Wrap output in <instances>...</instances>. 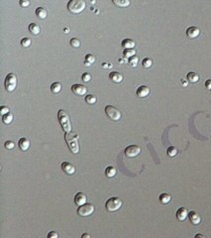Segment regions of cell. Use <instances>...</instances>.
I'll return each instance as SVG.
<instances>
[{
  "label": "cell",
  "instance_id": "cell-1",
  "mask_svg": "<svg viewBox=\"0 0 211 238\" xmlns=\"http://www.w3.org/2000/svg\"><path fill=\"white\" fill-rule=\"evenodd\" d=\"M65 139L72 154H77L79 152V143H78V136L77 133L72 131L65 133Z\"/></svg>",
  "mask_w": 211,
  "mask_h": 238
},
{
  "label": "cell",
  "instance_id": "cell-2",
  "mask_svg": "<svg viewBox=\"0 0 211 238\" xmlns=\"http://www.w3.org/2000/svg\"><path fill=\"white\" fill-rule=\"evenodd\" d=\"M58 119L60 121V125H62L63 130L65 133L72 131V124H70V115H68L67 111H65L63 109H60L58 112Z\"/></svg>",
  "mask_w": 211,
  "mask_h": 238
},
{
  "label": "cell",
  "instance_id": "cell-3",
  "mask_svg": "<svg viewBox=\"0 0 211 238\" xmlns=\"http://www.w3.org/2000/svg\"><path fill=\"white\" fill-rule=\"evenodd\" d=\"M86 3L84 0H70L68 3V10L72 14H79L85 9Z\"/></svg>",
  "mask_w": 211,
  "mask_h": 238
},
{
  "label": "cell",
  "instance_id": "cell-4",
  "mask_svg": "<svg viewBox=\"0 0 211 238\" xmlns=\"http://www.w3.org/2000/svg\"><path fill=\"white\" fill-rule=\"evenodd\" d=\"M121 206H122V201L119 198H116V196L107 199V201L105 203L106 209L110 212L119 210V209L121 208Z\"/></svg>",
  "mask_w": 211,
  "mask_h": 238
},
{
  "label": "cell",
  "instance_id": "cell-5",
  "mask_svg": "<svg viewBox=\"0 0 211 238\" xmlns=\"http://www.w3.org/2000/svg\"><path fill=\"white\" fill-rule=\"evenodd\" d=\"M17 85V78L14 73H9L7 75L6 78H5V88L7 91L12 93L15 90Z\"/></svg>",
  "mask_w": 211,
  "mask_h": 238
},
{
  "label": "cell",
  "instance_id": "cell-6",
  "mask_svg": "<svg viewBox=\"0 0 211 238\" xmlns=\"http://www.w3.org/2000/svg\"><path fill=\"white\" fill-rule=\"evenodd\" d=\"M93 211H94V206H93L92 203H84L77 208L78 215L82 217L91 215V214L93 213Z\"/></svg>",
  "mask_w": 211,
  "mask_h": 238
},
{
  "label": "cell",
  "instance_id": "cell-7",
  "mask_svg": "<svg viewBox=\"0 0 211 238\" xmlns=\"http://www.w3.org/2000/svg\"><path fill=\"white\" fill-rule=\"evenodd\" d=\"M105 113L108 118H110L113 121H118L121 118V112L112 105H107L105 107Z\"/></svg>",
  "mask_w": 211,
  "mask_h": 238
},
{
  "label": "cell",
  "instance_id": "cell-8",
  "mask_svg": "<svg viewBox=\"0 0 211 238\" xmlns=\"http://www.w3.org/2000/svg\"><path fill=\"white\" fill-rule=\"evenodd\" d=\"M141 153V148L137 145H130L125 149V155L129 158H134Z\"/></svg>",
  "mask_w": 211,
  "mask_h": 238
},
{
  "label": "cell",
  "instance_id": "cell-9",
  "mask_svg": "<svg viewBox=\"0 0 211 238\" xmlns=\"http://www.w3.org/2000/svg\"><path fill=\"white\" fill-rule=\"evenodd\" d=\"M72 90L75 94L79 96L84 95V94H86V93H87V88H86L84 85H82V84H78V83L73 84L72 86Z\"/></svg>",
  "mask_w": 211,
  "mask_h": 238
},
{
  "label": "cell",
  "instance_id": "cell-10",
  "mask_svg": "<svg viewBox=\"0 0 211 238\" xmlns=\"http://www.w3.org/2000/svg\"><path fill=\"white\" fill-rule=\"evenodd\" d=\"M60 167H62V170L65 174H67V175H73V174L75 173V167L72 165V163H70V162H63V163H62Z\"/></svg>",
  "mask_w": 211,
  "mask_h": 238
},
{
  "label": "cell",
  "instance_id": "cell-11",
  "mask_svg": "<svg viewBox=\"0 0 211 238\" xmlns=\"http://www.w3.org/2000/svg\"><path fill=\"white\" fill-rule=\"evenodd\" d=\"M149 93H150V88H148V86H146V85L139 86L138 89H137V91H136L137 96L140 97V98H144V97H147V96L149 95Z\"/></svg>",
  "mask_w": 211,
  "mask_h": 238
},
{
  "label": "cell",
  "instance_id": "cell-12",
  "mask_svg": "<svg viewBox=\"0 0 211 238\" xmlns=\"http://www.w3.org/2000/svg\"><path fill=\"white\" fill-rule=\"evenodd\" d=\"M188 217H189L190 222L194 225H198L200 222H201V216H200L196 211L188 212Z\"/></svg>",
  "mask_w": 211,
  "mask_h": 238
},
{
  "label": "cell",
  "instance_id": "cell-13",
  "mask_svg": "<svg viewBox=\"0 0 211 238\" xmlns=\"http://www.w3.org/2000/svg\"><path fill=\"white\" fill-rule=\"evenodd\" d=\"M86 201H87V198H86V196L83 193H77V194H75V203L77 206H82V204L86 203Z\"/></svg>",
  "mask_w": 211,
  "mask_h": 238
},
{
  "label": "cell",
  "instance_id": "cell-14",
  "mask_svg": "<svg viewBox=\"0 0 211 238\" xmlns=\"http://www.w3.org/2000/svg\"><path fill=\"white\" fill-rule=\"evenodd\" d=\"M199 34H200V30L198 29L197 27L191 26V27L187 28V30H186V35H187V37L190 38V39H194V38H196L197 36H199Z\"/></svg>",
  "mask_w": 211,
  "mask_h": 238
},
{
  "label": "cell",
  "instance_id": "cell-15",
  "mask_svg": "<svg viewBox=\"0 0 211 238\" xmlns=\"http://www.w3.org/2000/svg\"><path fill=\"white\" fill-rule=\"evenodd\" d=\"M187 216H188V211H187L186 208H184V207H180V208L177 209V218L179 219V221H184Z\"/></svg>",
  "mask_w": 211,
  "mask_h": 238
},
{
  "label": "cell",
  "instance_id": "cell-16",
  "mask_svg": "<svg viewBox=\"0 0 211 238\" xmlns=\"http://www.w3.org/2000/svg\"><path fill=\"white\" fill-rule=\"evenodd\" d=\"M109 78L115 83H120L122 81H123V76L121 73H117V71H111L109 73Z\"/></svg>",
  "mask_w": 211,
  "mask_h": 238
},
{
  "label": "cell",
  "instance_id": "cell-17",
  "mask_svg": "<svg viewBox=\"0 0 211 238\" xmlns=\"http://www.w3.org/2000/svg\"><path fill=\"white\" fill-rule=\"evenodd\" d=\"M18 145H19V148L22 151H27L30 148V141H29V139H28V138L23 137L19 140Z\"/></svg>",
  "mask_w": 211,
  "mask_h": 238
},
{
  "label": "cell",
  "instance_id": "cell-18",
  "mask_svg": "<svg viewBox=\"0 0 211 238\" xmlns=\"http://www.w3.org/2000/svg\"><path fill=\"white\" fill-rule=\"evenodd\" d=\"M112 3L119 8H126L130 5V0H112Z\"/></svg>",
  "mask_w": 211,
  "mask_h": 238
},
{
  "label": "cell",
  "instance_id": "cell-19",
  "mask_svg": "<svg viewBox=\"0 0 211 238\" xmlns=\"http://www.w3.org/2000/svg\"><path fill=\"white\" fill-rule=\"evenodd\" d=\"M135 45H136V43L132 39H124L121 43V46L124 49H133L135 48Z\"/></svg>",
  "mask_w": 211,
  "mask_h": 238
},
{
  "label": "cell",
  "instance_id": "cell-20",
  "mask_svg": "<svg viewBox=\"0 0 211 238\" xmlns=\"http://www.w3.org/2000/svg\"><path fill=\"white\" fill-rule=\"evenodd\" d=\"M159 199H160V201H161V203H162V204H167V203H169L170 201H172V196H171L170 194L162 193V194H160Z\"/></svg>",
  "mask_w": 211,
  "mask_h": 238
},
{
  "label": "cell",
  "instance_id": "cell-21",
  "mask_svg": "<svg viewBox=\"0 0 211 238\" xmlns=\"http://www.w3.org/2000/svg\"><path fill=\"white\" fill-rule=\"evenodd\" d=\"M186 78H187V81L192 83H195L199 81V76H198V73H194V71H190V73H187Z\"/></svg>",
  "mask_w": 211,
  "mask_h": 238
},
{
  "label": "cell",
  "instance_id": "cell-22",
  "mask_svg": "<svg viewBox=\"0 0 211 238\" xmlns=\"http://www.w3.org/2000/svg\"><path fill=\"white\" fill-rule=\"evenodd\" d=\"M29 31L31 34L33 35H39L40 34V26L36 23H31V24L29 25Z\"/></svg>",
  "mask_w": 211,
  "mask_h": 238
},
{
  "label": "cell",
  "instance_id": "cell-23",
  "mask_svg": "<svg viewBox=\"0 0 211 238\" xmlns=\"http://www.w3.org/2000/svg\"><path fill=\"white\" fill-rule=\"evenodd\" d=\"M62 83H58V81H56L51 85V91H52L54 94H57L58 93H60V90H62Z\"/></svg>",
  "mask_w": 211,
  "mask_h": 238
},
{
  "label": "cell",
  "instance_id": "cell-24",
  "mask_svg": "<svg viewBox=\"0 0 211 238\" xmlns=\"http://www.w3.org/2000/svg\"><path fill=\"white\" fill-rule=\"evenodd\" d=\"M36 15L38 18H40V19H45L46 17H47V10L45 8H43V7H38L36 9Z\"/></svg>",
  "mask_w": 211,
  "mask_h": 238
},
{
  "label": "cell",
  "instance_id": "cell-25",
  "mask_svg": "<svg viewBox=\"0 0 211 238\" xmlns=\"http://www.w3.org/2000/svg\"><path fill=\"white\" fill-rule=\"evenodd\" d=\"M116 173H117L116 169L112 167V166H108L105 170V175L107 178H113V177L116 176Z\"/></svg>",
  "mask_w": 211,
  "mask_h": 238
},
{
  "label": "cell",
  "instance_id": "cell-26",
  "mask_svg": "<svg viewBox=\"0 0 211 238\" xmlns=\"http://www.w3.org/2000/svg\"><path fill=\"white\" fill-rule=\"evenodd\" d=\"M13 114L11 113V112H9V113L5 114V115H2V121H3L4 124L8 125L11 123L12 121H13Z\"/></svg>",
  "mask_w": 211,
  "mask_h": 238
},
{
  "label": "cell",
  "instance_id": "cell-27",
  "mask_svg": "<svg viewBox=\"0 0 211 238\" xmlns=\"http://www.w3.org/2000/svg\"><path fill=\"white\" fill-rule=\"evenodd\" d=\"M135 54H136V51H135L134 49H124L123 55H124V57H125V58L130 59L131 57L135 56Z\"/></svg>",
  "mask_w": 211,
  "mask_h": 238
},
{
  "label": "cell",
  "instance_id": "cell-28",
  "mask_svg": "<svg viewBox=\"0 0 211 238\" xmlns=\"http://www.w3.org/2000/svg\"><path fill=\"white\" fill-rule=\"evenodd\" d=\"M142 65H143L144 68L149 69V68H151L152 65H153V61H152V59H150V58H145L143 60V62H142Z\"/></svg>",
  "mask_w": 211,
  "mask_h": 238
},
{
  "label": "cell",
  "instance_id": "cell-29",
  "mask_svg": "<svg viewBox=\"0 0 211 238\" xmlns=\"http://www.w3.org/2000/svg\"><path fill=\"white\" fill-rule=\"evenodd\" d=\"M85 101L88 104H94L96 102V97L93 94H88V95L85 96Z\"/></svg>",
  "mask_w": 211,
  "mask_h": 238
},
{
  "label": "cell",
  "instance_id": "cell-30",
  "mask_svg": "<svg viewBox=\"0 0 211 238\" xmlns=\"http://www.w3.org/2000/svg\"><path fill=\"white\" fill-rule=\"evenodd\" d=\"M128 63L130 64L131 66H137V65H138V63H139V58L137 57V56H133V57H131L130 59H129Z\"/></svg>",
  "mask_w": 211,
  "mask_h": 238
},
{
  "label": "cell",
  "instance_id": "cell-31",
  "mask_svg": "<svg viewBox=\"0 0 211 238\" xmlns=\"http://www.w3.org/2000/svg\"><path fill=\"white\" fill-rule=\"evenodd\" d=\"M31 39L30 38H23L21 40V46L24 48H28L30 47V45H31Z\"/></svg>",
  "mask_w": 211,
  "mask_h": 238
},
{
  "label": "cell",
  "instance_id": "cell-32",
  "mask_svg": "<svg viewBox=\"0 0 211 238\" xmlns=\"http://www.w3.org/2000/svg\"><path fill=\"white\" fill-rule=\"evenodd\" d=\"M177 148L170 147L169 149H167V155H169V157H174V156L177 155Z\"/></svg>",
  "mask_w": 211,
  "mask_h": 238
},
{
  "label": "cell",
  "instance_id": "cell-33",
  "mask_svg": "<svg viewBox=\"0 0 211 238\" xmlns=\"http://www.w3.org/2000/svg\"><path fill=\"white\" fill-rule=\"evenodd\" d=\"M70 45H72V47H73V48H79L80 41L77 39V38H72V39L70 40Z\"/></svg>",
  "mask_w": 211,
  "mask_h": 238
},
{
  "label": "cell",
  "instance_id": "cell-34",
  "mask_svg": "<svg viewBox=\"0 0 211 238\" xmlns=\"http://www.w3.org/2000/svg\"><path fill=\"white\" fill-rule=\"evenodd\" d=\"M81 79H82L84 83H88V81H90V79H91L90 73H82V76H81Z\"/></svg>",
  "mask_w": 211,
  "mask_h": 238
},
{
  "label": "cell",
  "instance_id": "cell-35",
  "mask_svg": "<svg viewBox=\"0 0 211 238\" xmlns=\"http://www.w3.org/2000/svg\"><path fill=\"white\" fill-rule=\"evenodd\" d=\"M30 4H31L30 0H20L19 1V5L23 7V8H26V7L30 6Z\"/></svg>",
  "mask_w": 211,
  "mask_h": 238
},
{
  "label": "cell",
  "instance_id": "cell-36",
  "mask_svg": "<svg viewBox=\"0 0 211 238\" xmlns=\"http://www.w3.org/2000/svg\"><path fill=\"white\" fill-rule=\"evenodd\" d=\"M4 146H5V148H6V149L11 150V149H13V148L15 147V143L13 141H10V140H9V141L5 142Z\"/></svg>",
  "mask_w": 211,
  "mask_h": 238
},
{
  "label": "cell",
  "instance_id": "cell-37",
  "mask_svg": "<svg viewBox=\"0 0 211 238\" xmlns=\"http://www.w3.org/2000/svg\"><path fill=\"white\" fill-rule=\"evenodd\" d=\"M85 61L88 63H90V64H93L95 62V58H94V56H92L91 54H87V55L85 56Z\"/></svg>",
  "mask_w": 211,
  "mask_h": 238
},
{
  "label": "cell",
  "instance_id": "cell-38",
  "mask_svg": "<svg viewBox=\"0 0 211 238\" xmlns=\"http://www.w3.org/2000/svg\"><path fill=\"white\" fill-rule=\"evenodd\" d=\"M9 108L7 106H1L0 107V113H1L2 115H5V114H7V113H9Z\"/></svg>",
  "mask_w": 211,
  "mask_h": 238
},
{
  "label": "cell",
  "instance_id": "cell-39",
  "mask_svg": "<svg viewBox=\"0 0 211 238\" xmlns=\"http://www.w3.org/2000/svg\"><path fill=\"white\" fill-rule=\"evenodd\" d=\"M58 234L55 231H51L49 234H48V238H58Z\"/></svg>",
  "mask_w": 211,
  "mask_h": 238
},
{
  "label": "cell",
  "instance_id": "cell-40",
  "mask_svg": "<svg viewBox=\"0 0 211 238\" xmlns=\"http://www.w3.org/2000/svg\"><path fill=\"white\" fill-rule=\"evenodd\" d=\"M205 88L211 90V79H208V81H205Z\"/></svg>",
  "mask_w": 211,
  "mask_h": 238
},
{
  "label": "cell",
  "instance_id": "cell-41",
  "mask_svg": "<svg viewBox=\"0 0 211 238\" xmlns=\"http://www.w3.org/2000/svg\"><path fill=\"white\" fill-rule=\"evenodd\" d=\"M181 83H182V85H184V86L187 85V81H185L184 79H182V81H181Z\"/></svg>",
  "mask_w": 211,
  "mask_h": 238
},
{
  "label": "cell",
  "instance_id": "cell-42",
  "mask_svg": "<svg viewBox=\"0 0 211 238\" xmlns=\"http://www.w3.org/2000/svg\"><path fill=\"white\" fill-rule=\"evenodd\" d=\"M86 237L89 238V237H90V235H89V234H87V233H84V234L82 235V238H86Z\"/></svg>",
  "mask_w": 211,
  "mask_h": 238
},
{
  "label": "cell",
  "instance_id": "cell-43",
  "mask_svg": "<svg viewBox=\"0 0 211 238\" xmlns=\"http://www.w3.org/2000/svg\"><path fill=\"white\" fill-rule=\"evenodd\" d=\"M84 66H91V64H90V63H88V62H86V61H85V62H84Z\"/></svg>",
  "mask_w": 211,
  "mask_h": 238
},
{
  "label": "cell",
  "instance_id": "cell-44",
  "mask_svg": "<svg viewBox=\"0 0 211 238\" xmlns=\"http://www.w3.org/2000/svg\"><path fill=\"white\" fill-rule=\"evenodd\" d=\"M65 34H68V33H70V29H68V28H65Z\"/></svg>",
  "mask_w": 211,
  "mask_h": 238
},
{
  "label": "cell",
  "instance_id": "cell-45",
  "mask_svg": "<svg viewBox=\"0 0 211 238\" xmlns=\"http://www.w3.org/2000/svg\"><path fill=\"white\" fill-rule=\"evenodd\" d=\"M195 237H204V235H201V234H196V235H195Z\"/></svg>",
  "mask_w": 211,
  "mask_h": 238
}]
</instances>
